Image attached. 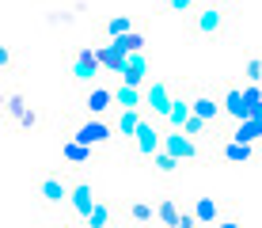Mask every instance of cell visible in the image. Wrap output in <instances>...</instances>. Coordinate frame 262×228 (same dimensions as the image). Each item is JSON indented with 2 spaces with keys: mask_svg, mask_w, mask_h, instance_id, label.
Masks as SVG:
<instances>
[{
  "mask_svg": "<svg viewBox=\"0 0 262 228\" xmlns=\"http://www.w3.org/2000/svg\"><path fill=\"white\" fill-rule=\"evenodd\" d=\"M99 69H103V61H99V53H95V46H80L76 53H72V69H69V76H72V84H92V80L99 76Z\"/></svg>",
  "mask_w": 262,
  "mask_h": 228,
  "instance_id": "obj_1",
  "label": "cell"
},
{
  "mask_svg": "<svg viewBox=\"0 0 262 228\" xmlns=\"http://www.w3.org/2000/svg\"><path fill=\"white\" fill-rule=\"evenodd\" d=\"M228 19H232V15L224 12L221 4H205L202 12L194 15V31L202 34V38H221V34L228 31Z\"/></svg>",
  "mask_w": 262,
  "mask_h": 228,
  "instance_id": "obj_2",
  "label": "cell"
},
{
  "mask_svg": "<svg viewBox=\"0 0 262 228\" xmlns=\"http://www.w3.org/2000/svg\"><path fill=\"white\" fill-rule=\"evenodd\" d=\"M69 190H72V182L61 175V171H50V175L38 179V198H42V205H46V209L65 205L69 202Z\"/></svg>",
  "mask_w": 262,
  "mask_h": 228,
  "instance_id": "obj_3",
  "label": "cell"
},
{
  "mask_svg": "<svg viewBox=\"0 0 262 228\" xmlns=\"http://www.w3.org/2000/svg\"><path fill=\"white\" fill-rule=\"evenodd\" d=\"M69 205H72V213H76V221H88V217H92V209L99 205V202H95V190H92V182H84V179H72Z\"/></svg>",
  "mask_w": 262,
  "mask_h": 228,
  "instance_id": "obj_4",
  "label": "cell"
},
{
  "mask_svg": "<svg viewBox=\"0 0 262 228\" xmlns=\"http://www.w3.org/2000/svg\"><path fill=\"white\" fill-rule=\"evenodd\" d=\"M221 103H224V114H228V118H236V122H247V118H255V111H251V103H247V91L236 88V84H228V88H224Z\"/></svg>",
  "mask_w": 262,
  "mask_h": 228,
  "instance_id": "obj_5",
  "label": "cell"
},
{
  "mask_svg": "<svg viewBox=\"0 0 262 228\" xmlns=\"http://www.w3.org/2000/svg\"><path fill=\"white\" fill-rule=\"evenodd\" d=\"M72 137H80V141H84V144H92V149H103V144H111V126H106V122H99L95 114H88V122H80Z\"/></svg>",
  "mask_w": 262,
  "mask_h": 228,
  "instance_id": "obj_6",
  "label": "cell"
},
{
  "mask_svg": "<svg viewBox=\"0 0 262 228\" xmlns=\"http://www.w3.org/2000/svg\"><path fill=\"white\" fill-rule=\"evenodd\" d=\"M61 156H65L69 168H84V163L95 160V149H92V144H84L80 137H65V141H61Z\"/></svg>",
  "mask_w": 262,
  "mask_h": 228,
  "instance_id": "obj_7",
  "label": "cell"
},
{
  "mask_svg": "<svg viewBox=\"0 0 262 228\" xmlns=\"http://www.w3.org/2000/svg\"><path fill=\"white\" fill-rule=\"evenodd\" d=\"M198 137H190V133H183V130H175V133H171L167 137V141H164V149L167 152H175V156L179 160H186V163H194V160H202V152H198Z\"/></svg>",
  "mask_w": 262,
  "mask_h": 228,
  "instance_id": "obj_8",
  "label": "cell"
},
{
  "mask_svg": "<svg viewBox=\"0 0 262 228\" xmlns=\"http://www.w3.org/2000/svg\"><path fill=\"white\" fill-rule=\"evenodd\" d=\"M0 107H4V122L15 126V122H19V114H23L31 103H27V95H23L19 88H8L4 95H0Z\"/></svg>",
  "mask_w": 262,
  "mask_h": 228,
  "instance_id": "obj_9",
  "label": "cell"
},
{
  "mask_svg": "<svg viewBox=\"0 0 262 228\" xmlns=\"http://www.w3.org/2000/svg\"><path fill=\"white\" fill-rule=\"evenodd\" d=\"M190 107H194V114L209 118L213 126L221 122V114H224V103H221V99H216V95H209V91H198V95L190 99Z\"/></svg>",
  "mask_w": 262,
  "mask_h": 228,
  "instance_id": "obj_10",
  "label": "cell"
},
{
  "mask_svg": "<svg viewBox=\"0 0 262 228\" xmlns=\"http://www.w3.org/2000/svg\"><path fill=\"white\" fill-rule=\"evenodd\" d=\"M258 152L251 149V141H239V137H232V141H224V149H221V160H228V163H251Z\"/></svg>",
  "mask_w": 262,
  "mask_h": 228,
  "instance_id": "obj_11",
  "label": "cell"
},
{
  "mask_svg": "<svg viewBox=\"0 0 262 228\" xmlns=\"http://www.w3.org/2000/svg\"><path fill=\"white\" fill-rule=\"evenodd\" d=\"M111 103H118L111 88H92V91H88V95H84V111H88V114H95V118L103 114V111H106V107H111Z\"/></svg>",
  "mask_w": 262,
  "mask_h": 228,
  "instance_id": "obj_12",
  "label": "cell"
},
{
  "mask_svg": "<svg viewBox=\"0 0 262 228\" xmlns=\"http://www.w3.org/2000/svg\"><path fill=\"white\" fill-rule=\"evenodd\" d=\"M183 217H186V213L175 205V198H160V205H156V221H160V224L179 228V224H183Z\"/></svg>",
  "mask_w": 262,
  "mask_h": 228,
  "instance_id": "obj_13",
  "label": "cell"
},
{
  "mask_svg": "<svg viewBox=\"0 0 262 228\" xmlns=\"http://www.w3.org/2000/svg\"><path fill=\"white\" fill-rule=\"evenodd\" d=\"M137 152H141V156H156V152H160V133L156 130H152V126H137Z\"/></svg>",
  "mask_w": 262,
  "mask_h": 228,
  "instance_id": "obj_14",
  "label": "cell"
},
{
  "mask_svg": "<svg viewBox=\"0 0 262 228\" xmlns=\"http://www.w3.org/2000/svg\"><path fill=\"white\" fill-rule=\"evenodd\" d=\"M118 76H122V84L137 88L141 80H144V53H129V61H125V69L118 72Z\"/></svg>",
  "mask_w": 262,
  "mask_h": 228,
  "instance_id": "obj_15",
  "label": "cell"
},
{
  "mask_svg": "<svg viewBox=\"0 0 262 228\" xmlns=\"http://www.w3.org/2000/svg\"><path fill=\"white\" fill-rule=\"evenodd\" d=\"M194 217H198V224H209V221H221V205H216V198H198V205H194Z\"/></svg>",
  "mask_w": 262,
  "mask_h": 228,
  "instance_id": "obj_16",
  "label": "cell"
},
{
  "mask_svg": "<svg viewBox=\"0 0 262 228\" xmlns=\"http://www.w3.org/2000/svg\"><path fill=\"white\" fill-rule=\"evenodd\" d=\"M125 221L148 224V221H156V209H152V202H129L125 205Z\"/></svg>",
  "mask_w": 262,
  "mask_h": 228,
  "instance_id": "obj_17",
  "label": "cell"
},
{
  "mask_svg": "<svg viewBox=\"0 0 262 228\" xmlns=\"http://www.w3.org/2000/svg\"><path fill=\"white\" fill-rule=\"evenodd\" d=\"M179 163H183V160H179L175 152H167V149L152 156V168H156V175H164V179H171V175H175V171H179Z\"/></svg>",
  "mask_w": 262,
  "mask_h": 228,
  "instance_id": "obj_18",
  "label": "cell"
},
{
  "mask_svg": "<svg viewBox=\"0 0 262 228\" xmlns=\"http://www.w3.org/2000/svg\"><path fill=\"white\" fill-rule=\"evenodd\" d=\"M103 31H106V38H122V34L133 31V19L129 15H111V19L103 23Z\"/></svg>",
  "mask_w": 262,
  "mask_h": 228,
  "instance_id": "obj_19",
  "label": "cell"
},
{
  "mask_svg": "<svg viewBox=\"0 0 262 228\" xmlns=\"http://www.w3.org/2000/svg\"><path fill=\"white\" fill-rule=\"evenodd\" d=\"M42 126V114H38V107H27V111L19 114V122L12 126V130H19V133H34Z\"/></svg>",
  "mask_w": 262,
  "mask_h": 228,
  "instance_id": "obj_20",
  "label": "cell"
},
{
  "mask_svg": "<svg viewBox=\"0 0 262 228\" xmlns=\"http://www.w3.org/2000/svg\"><path fill=\"white\" fill-rule=\"evenodd\" d=\"M243 84H262V53L243 61Z\"/></svg>",
  "mask_w": 262,
  "mask_h": 228,
  "instance_id": "obj_21",
  "label": "cell"
},
{
  "mask_svg": "<svg viewBox=\"0 0 262 228\" xmlns=\"http://www.w3.org/2000/svg\"><path fill=\"white\" fill-rule=\"evenodd\" d=\"M190 114H194L190 99H175V103H171V126H175V130H183V122H186Z\"/></svg>",
  "mask_w": 262,
  "mask_h": 228,
  "instance_id": "obj_22",
  "label": "cell"
},
{
  "mask_svg": "<svg viewBox=\"0 0 262 228\" xmlns=\"http://www.w3.org/2000/svg\"><path fill=\"white\" fill-rule=\"evenodd\" d=\"M209 130H213V122H209V118H202V114H190L183 122V133H190V137H205Z\"/></svg>",
  "mask_w": 262,
  "mask_h": 228,
  "instance_id": "obj_23",
  "label": "cell"
},
{
  "mask_svg": "<svg viewBox=\"0 0 262 228\" xmlns=\"http://www.w3.org/2000/svg\"><path fill=\"white\" fill-rule=\"evenodd\" d=\"M111 221H114V209L106 205V202H99V205L92 209V217H88L84 224H88V228H103V224H111Z\"/></svg>",
  "mask_w": 262,
  "mask_h": 228,
  "instance_id": "obj_24",
  "label": "cell"
},
{
  "mask_svg": "<svg viewBox=\"0 0 262 228\" xmlns=\"http://www.w3.org/2000/svg\"><path fill=\"white\" fill-rule=\"evenodd\" d=\"M111 42H118L125 53H141L144 50V34L141 31H129V34H122V38H111Z\"/></svg>",
  "mask_w": 262,
  "mask_h": 228,
  "instance_id": "obj_25",
  "label": "cell"
},
{
  "mask_svg": "<svg viewBox=\"0 0 262 228\" xmlns=\"http://www.w3.org/2000/svg\"><path fill=\"white\" fill-rule=\"evenodd\" d=\"M114 99H118V103H122V111H133V107H137V88H133V84H122L118 91H114Z\"/></svg>",
  "mask_w": 262,
  "mask_h": 228,
  "instance_id": "obj_26",
  "label": "cell"
},
{
  "mask_svg": "<svg viewBox=\"0 0 262 228\" xmlns=\"http://www.w3.org/2000/svg\"><path fill=\"white\" fill-rule=\"evenodd\" d=\"M0 76H15V46H0Z\"/></svg>",
  "mask_w": 262,
  "mask_h": 228,
  "instance_id": "obj_27",
  "label": "cell"
},
{
  "mask_svg": "<svg viewBox=\"0 0 262 228\" xmlns=\"http://www.w3.org/2000/svg\"><path fill=\"white\" fill-rule=\"evenodd\" d=\"M190 4H194V0H167L171 12H190Z\"/></svg>",
  "mask_w": 262,
  "mask_h": 228,
  "instance_id": "obj_28",
  "label": "cell"
},
{
  "mask_svg": "<svg viewBox=\"0 0 262 228\" xmlns=\"http://www.w3.org/2000/svg\"><path fill=\"white\" fill-rule=\"evenodd\" d=\"M209 4H216V0H209Z\"/></svg>",
  "mask_w": 262,
  "mask_h": 228,
  "instance_id": "obj_29",
  "label": "cell"
}]
</instances>
